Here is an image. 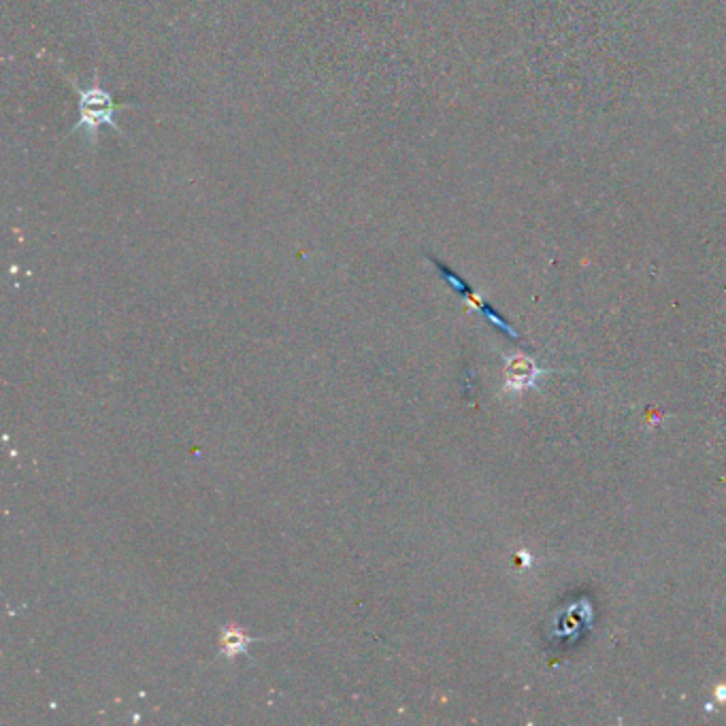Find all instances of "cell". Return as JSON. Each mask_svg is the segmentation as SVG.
<instances>
[{"label":"cell","instance_id":"6da1fadb","mask_svg":"<svg viewBox=\"0 0 726 726\" xmlns=\"http://www.w3.org/2000/svg\"><path fill=\"white\" fill-rule=\"evenodd\" d=\"M75 88L79 92V120L71 128V132L84 128L90 135V143H94L98 137V128L101 126H111L115 130H120V126L113 122L115 111H118V103H115L111 92H107L105 88H101V84H98V73L94 75V84L90 88H79V86Z\"/></svg>","mask_w":726,"mask_h":726},{"label":"cell","instance_id":"3957f363","mask_svg":"<svg viewBox=\"0 0 726 726\" xmlns=\"http://www.w3.org/2000/svg\"><path fill=\"white\" fill-rule=\"evenodd\" d=\"M254 641L252 635H247L239 626H226L220 633V654H224L228 660L237 656H245L250 643Z\"/></svg>","mask_w":726,"mask_h":726},{"label":"cell","instance_id":"7a4b0ae2","mask_svg":"<svg viewBox=\"0 0 726 726\" xmlns=\"http://www.w3.org/2000/svg\"><path fill=\"white\" fill-rule=\"evenodd\" d=\"M433 262H435V267L439 269V273H441V277L445 279V282H448V284H450V286H452L458 294L465 296V299H467L469 303H473L477 309H480V311L484 313V316H486V320H488V322H492V324L497 326L499 330H503V333H505L507 337H511V339H518V333L514 330V326H511L505 318H501L497 311H494L488 303H484V301L480 299V296H475V294H473V290H471L465 282H462V279H460L454 271H450V269L445 267V264H441L437 258H433Z\"/></svg>","mask_w":726,"mask_h":726}]
</instances>
